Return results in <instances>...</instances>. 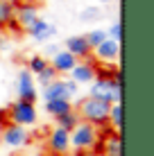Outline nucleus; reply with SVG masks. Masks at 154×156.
<instances>
[{
    "label": "nucleus",
    "mask_w": 154,
    "mask_h": 156,
    "mask_svg": "<svg viewBox=\"0 0 154 156\" xmlns=\"http://www.w3.org/2000/svg\"><path fill=\"white\" fill-rule=\"evenodd\" d=\"M88 98L109 102V104H123V73H118L113 79L95 77L93 84H88Z\"/></svg>",
    "instance_id": "obj_1"
},
{
    "label": "nucleus",
    "mask_w": 154,
    "mask_h": 156,
    "mask_svg": "<svg viewBox=\"0 0 154 156\" xmlns=\"http://www.w3.org/2000/svg\"><path fill=\"white\" fill-rule=\"evenodd\" d=\"M109 109H111L109 102L95 100V98H84L77 104V115H79V120L88 122V125L104 129L107 127V118H109Z\"/></svg>",
    "instance_id": "obj_2"
},
{
    "label": "nucleus",
    "mask_w": 154,
    "mask_h": 156,
    "mask_svg": "<svg viewBox=\"0 0 154 156\" xmlns=\"http://www.w3.org/2000/svg\"><path fill=\"white\" fill-rule=\"evenodd\" d=\"M100 129L88 125V122L79 120L77 127L70 131V149H75V152H95V147H98L100 143Z\"/></svg>",
    "instance_id": "obj_3"
},
{
    "label": "nucleus",
    "mask_w": 154,
    "mask_h": 156,
    "mask_svg": "<svg viewBox=\"0 0 154 156\" xmlns=\"http://www.w3.org/2000/svg\"><path fill=\"white\" fill-rule=\"evenodd\" d=\"M7 118L9 122L18 127H34L36 120H39V113H36V106L30 104V102H23V100H14L12 104L7 106Z\"/></svg>",
    "instance_id": "obj_4"
},
{
    "label": "nucleus",
    "mask_w": 154,
    "mask_h": 156,
    "mask_svg": "<svg viewBox=\"0 0 154 156\" xmlns=\"http://www.w3.org/2000/svg\"><path fill=\"white\" fill-rule=\"evenodd\" d=\"M79 86L73 79H55L52 84H48L43 88V100H68L70 102L77 95Z\"/></svg>",
    "instance_id": "obj_5"
},
{
    "label": "nucleus",
    "mask_w": 154,
    "mask_h": 156,
    "mask_svg": "<svg viewBox=\"0 0 154 156\" xmlns=\"http://www.w3.org/2000/svg\"><path fill=\"white\" fill-rule=\"evenodd\" d=\"M0 136H2V143L7 145L9 149H20V147H25V145L30 143V133H27V129L14 125V122H7V125L2 127Z\"/></svg>",
    "instance_id": "obj_6"
},
{
    "label": "nucleus",
    "mask_w": 154,
    "mask_h": 156,
    "mask_svg": "<svg viewBox=\"0 0 154 156\" xmlns=\"http://www.w3.org/2000/svg\"><path fill=\"white\" fill-rule=\"evenodd\" d=\"M48 152L52 156H66L70 154V133L59 127H52L48 131Z\"/></svg>",
    "instance_id": "obj_7"
},
{
    "label": "nucleus",
    "mask_w": 154,
    "mask_h": 156,
    "mask_svg": "<svg viewBox=\"0 0 154 156\" xmlns=\"http://www.w3.org/2000/svg\"><path fill=\"white\" fill-rule=\"evenodd\" d=\"M68 75H70V79H73L77 86H82V84H93L95 77H98V66H95V61H93V55L88 57V59L77 61V66L73 68Z\"/></svg>",
    "instance_id": "obj_8"
},
{
    "label": "nucleus",
    "mask_w": 154,
    "mask_h": 156,
    "mask_svg": "<svg viewBox=\"0 0 154 156\" xmlns=\"http://www.w3.org/2000/svg\"><path fill=\"white\" fill-rule=\"evenodd\" d=\"M16 93H18V100L23 102H30V104L36 102V82L34 75L27 73V68H23L16 77Z\"/></svg>",
    "instance_id": "obj_9"
},
{
    "label": "nucleus",
    "mask_w": 154,
    "mask_h": 156,
    "mask_svg": "<svg viewBox=\"0 0 154 156\" xmlns=\"http://www.w3.org/2000/svg\"><path fill=\"white\" fill-rule=\"evenodd\" d=\"M39 18V5L32 2V0H25V2H18L16 5V12H14V20L18 23L20 30H27L34 20Z\"/></svg>",
    "instance_id": "obj_10"
},
{
    "label": "nucleus",
    "mask_w": 154,
    "mask_h": 156,
    "mask_svg": "<svg viewBox=\"0 0 154 156\" xmlns=\"http://www.w3.org/2000/svg\"><path fill=\"white\" fill-rule=\"evenodd\" d=\"M25 34L32 36L36 43H45V41H50L52 36L57 34V27L52 23H48V20H43V18H36L34 23L25 30Z\"/></svg>",
    "instance_id": "obj_11"
},
{
    "label": "nucleus",
    "mask_w": 154,
    "mask_h": 156,
    "mask_svg": "<svg viewBox=\"0 0 154 156\" xmlns=\"http://www.w3.org/2000/svg\"><path fill=\"white\" fill-rule=\"evenodd\" d=\"M63 50L66 52H70L73 57L77 59V61H82V59H88L93 55V50H91V45L86 43V39H84V34H75V36H68L66 43H63Z\"/></svg>",
    "instance_id": "obj_12"
},
{
    "label": "nucleus",
    "mask_w": 154,
    "mask_h": 156,
    "mask_svg": "<svg viewBox=\"0 0 154 156\" xmlns=\"http://www.w3.org/2000/svg\"><path fill=\"white\" fill-rule=\"evenodd\" d=\"M93 57L98 59V61L113 63L116 59L120 57V43L118 41H111V39H104L98 48H93Z\"/></svg>",
    "instance_id": "obj_13"
},
{
    "label": "nucleus",
    "mask_w": 154,
    "mask_h": 156,
    "mask_svg": "<svg viewBox=\"0 0 154 156\" xmlns=\"http://www.w3.org/2000/svg\"><path fill=\"white\" fill-rule=\"evenodd\" d=\"M100 154L102 156H123V138H120V133L109 129V133H104L102 140H100Z\"/></svg>",
    "instance_id": "obj_14"
},
{
    "label": "nucleus",
    "mask_w": 154,
    "mask_h": 156,
    "mask_svg": "<svg viewBox=\"0 0 154 156\" xmlns=\"http://www.w3.org/2000/svg\"><path fill=\"white\" fill-rule=\"evenodd\" d=\"M52 68L57 70V75H68L73 68L77 66V59L66 50H59L57 55H52V61H48Z\"/></svg>",
    "instance_id": "obj_15"
},
{
    "label": "nucleus",
    "mask_w": 154,
    "mask_h": 156,
    "mask_svg": "<svg viewBox=\"0 0 154 156\" xmlns=\"http://www.w3.org/2000/svg\"><path fill=\"white\" fill-rule=\"evenodd\" d=\"M73 111V102L68 100H48L45 102V113H50L52 118H59L63 113Z\"/></svg>",
    "instance_id": "obj_16"
},
{
    "label": "nucleus",
    "mask_w": 154,
    "mask_h": 156,
    "mask_svg": "<svg viewBox=\"0 0 154 156\" xmlns=\"http://www.w3.org/2000/svg\"><path fill=\"white\" fill-rule=\"evenodd\" d=\"M77 122H79V115H77L75 109L68 111V113H63V115H59V118H55V127H59V129H63V131H68V133L77 127Z\"/></svg>",
    "instance_id": "obj_17"
},
{
    "label": "nucleus",
    "mask_w": 154,
    "mask_h": 156,
    "mask_svg": "<svg viewBox=\"0 0 154 156\" xmlns=\"http://www.w3.org/2000/svg\"><path fill=\"white\" fill-rule=\"evenodd\" d=\"M107 125H109L111 131L120 133V127H123V104H111L109 118H107Z\"/></svg>",
    "instance_id": "obj_18"
},
{
    "label": "nucleus",
    "mask_w": 154,
    "mask_h": 156,
    "mask_svg": "<svg viewBox=\"0 0 154 156\" xmlns=\"http://www.w3.org/2000/svg\"><path fill=\"white\" fill-rule=\"evenodd\" d=\"M14 12L16 5L9 0H0V30H7V25L14 20Z\"/></svg>",
    "instance_id": "obj_19"
},
{
    "label": "nucleus",
    "mask_w": 154,
    "mask_h": 156,
    "mask_svg": "<svg viewBox=\"0 0 154 156\" xmlns=\"http://www.w3.org/2000/svg\"><path fill=\"white\" fill-rule=\"evenodd\" d=\"M45 66H48V59H45V57H41V55H34V57H30V59H27V73H30V75H34V77H36V75H39L41 70H43Z\"/></svg>",
    "instance_id": "obj_20"
},
{
    "label": "nucleus",
    "mask_w": 154,
    "mask_h": 156,
    "mask_svg": "<svg viewBox=\"0 0 154 156\" xmlns=\"http://www.w3.org/2000/svg\"><path fill=\"white\" fill-rule=\"evenodd\" d=\"M55 79H59V75H57V70L50 66V63H48V66L43 68V70H41L39 75H36V82H39L41 86H43V88H45L48 84H52Z\"/></svg>",
    "instance_id": "obj_21"
},
{
    "label": "nucleus",
    "mask_w": 154,
    "mask_h": 156,
    "mask_svg": "<svg viewBox=\"0 0 154 156\" xmlns=\"http://www.w3.org/2000/svg\"><path fill=\"white\" fill-rule=\"evenodd\" d=\"M84 39H86V43L91 45V50H93V48H98L104 39H109V36H107V30H100L98 27V30H91L88 34H84Z\"/></svg>",
    "instance_id": "obj_22"
},
{
    "label": "nucleus",
    "mask_w": 154,
    "mask_h": 156,
    "mask_svg": "<svg viewBox=\"0 0 154 156\" xmlns=\"http://www.w3.org/2000/svg\"><path fill=\"white\" fill-rule=\"evenodd\" d=\"M100 16H102V12H100L98 7H86V9H82L79 18H82L84 23H93V20H98Z\"/></svg>",
    "instance_id": "obj_23"
},
{
    "label": "nucleus",
    "mask_w": 154,
    "mask_h": 156,
    "mask_svg": "<svg viewBox=\"0 0 154 156\" xmlns=\"http://www.w3.org/2000/svg\"><path fill=\"white\" fill-rule=\"evenodd\" d=\"M107 36H109L111 41H118V43H120V39H123V23H120V20H116V23L107 30Z\"/></svg>",
    "instance_id": "obj_24"
},
{
    "label": "nucleus",
    "mask_w": 154,
    "mask_h": 156,
    "mask_svg": "<svg viewBox=\"0 0 154 156\" xmlns=\"http://www.w3.org/2000/svg\"><path fill=\"white\" fill-rule=\"evenodd\" d=\"M9 122V118H7V109H0V127H5Z\"/></svg>",
    "instance_id": "obj_25"
},
{
    "label": "nucleus",
    "mask_w": 154,
    "mask_h": 156,
    "mask_svg": "<svg viewBox=\"0 0 154 156\" xmlns=\"http://www.w3.org/2000/svg\"><path fill=\"white\" fill-rule=\"evenodd\" d=\"M48 52H52V55H57V52H59V48H57V45H48Z\"/></svg>",
    "instance_id": "obj_26"
},
{
    "label": "nucleus",
    "mask_w": 154,
    "mask_h": 156,
    "mask_svg": "<svg viewBox=\"0 0 154 156\" xmlns=\"http://www.w3.org/2000/svg\"><path fill=\"white\" fill-rule=\"evenodd\" d=\"M9 2H14V5H18V2H25V0H9Z\"/></svg>",
    "instance_id": "obj_27"
},
{
    "label": "nucleus",
    "mask_w": 154,
    "mask_h": 156,
    "mask_svg": "<svg viewBox=\"0 0 154 156\" xmlns=\"http://www.w3.org/2000/svg\"><path fill=\"white\" fill-rule=\"evenodd\" d=\"M100 2H111V0H100Z\"/></svg>",
    "instance_id": "obj_28"
},
{
    "label": "nucleus",
    "mask_w": 154,
    "mask_h": 156,
    "mask_svg": "<svg viewBox=\"0 0 154 156\" xmlns=\"http://www.w3.org/2000/svg\"><path fill=\"white\" fill-rule=\"evenodd\" d=\"M66 156H73V154H66Z\"/></svg>",
    "instance_id": "obj_29"
}]
</instances>
